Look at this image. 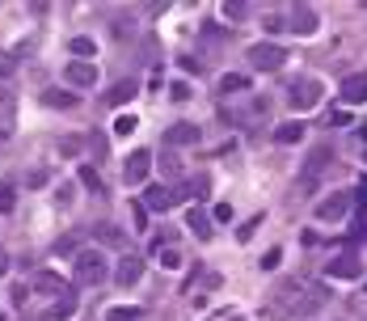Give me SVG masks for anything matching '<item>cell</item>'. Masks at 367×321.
<instances>
[{"label":"cell","mask_w":367,"mask_h":321,"mask_svg":"<svg viewBox=\"0 0 367 321\" xmlns=\"http://www.w3.org/2000/svg\"><path fill=\"white\" fill-rule=\"evenodd\" d=\"M346 211H350V195H330V199H321L317 203V220H325V224H338V220H346Z\"/></svg>","instance_id":"5"},{"label":"cell","mask_w":367,"mask_h":321,"mask_svg":"<svg viewBox=\"0 0 367 321\" xmlns=\"http://www.w3.org/2000/svg\"><path fill=\"white\" fill-rule=\"evenodd\" d=\"M186 224H190V233H198L203 241L212 237V220H207V211H203V207H190V211H186Z\"/></svg>","instance_id":"17"},{"label":"cell","mask_w":367,"mask_h":321,"mask_svg":"<svg viewBox=\"0 0 367 321\" xmlns=\"http://www.w3.org/2000/svg\"><path fill=\"white\" fill-rule=\"evenodd\" d=\"M135 97V81H119L110 93H106V106H123V101H131Z\"/></svg>","instance_id":"21"},{"label":"cell","mask_w":367,"mask_h":321,"mask_svg":"<svg viewBox=\"0 0 367 321\" xmlns=\"http://www.w3.org/2000/svg\"><path fill=\"white\" fill-rule=\"evenodd\" d=\"M363 160H367V148H363Z\"/></svg>","instance_id":"40"},{"label":"cell","mask_w":367,"mask_h":321,"mask_svg":"<svg viewBox=\"0 0 367 321\" xmlns=\"http://www.w3.org/2000/svg\"><path fill=\"white\" fill-rule=\"evenodd\" d=\"M245 85H249V81H245V76H241V72H228V76H224V81H220V93H241V89H245Z\"/></svg>","instance_id":"25"},{"label":"cell","mask_w":367,"mask_h":321,"mask_svg":"<svg viewBox=\"0 0 367 321\" xmlns=\"http://www.w3.org/2000/svg\"><path fill=\"white\" fill-rule=\"evenodd\" d=\"M139 275H144V262H139V254H127V258L119 262V271H114L119 288H135V283H139Z\"/></svg>","instance_id":"11"},{"label":"cell","mask_w":367,"mask_h":321,"mask_svg":"<svg viewBox=\"0 0 367 321\" xmlns=\"http://www.w3.org/2000/svg\"><path fill=\"white\" fill-rule=\"evenodd\" d=\"M135 131V115H119V123H114V135H131Z\"/></svg>","instance_id":"29"},{"label":"cell","mask_w":367,"mask_h":321,"mask_svg":"<svg viewBox=\"0 0 367 321\" xmlns=\"http://www.w3.org/2000/svg\"><path fill=\"white\" fill-rule=\"evenodd\" d=\"M72 313H76V296L68 292V296H60L56 304H51V308L38 317V321H72Z\"/></svg>","instance_id":"14"},{"label":"cell","mask_w":367,"mask_h":321,"mask_svg":"<svg viewBox=\"0 0 367 321\" xmlns=\"http://www.w3.org/2000/svg\"><path fill=\"white\" fill-rule=\"evenodd\" d=\"M296 34H312V30H317V13H312V9H291V22H287Z\"/></svg>","instance_id":"15"},{"label":"cell","mask_w":367,"mask_h":321,"mask_svg":"<svg viewBox=\"0 0 367 321\" xmlns=\"http://www.w3.org/2000/svg\"><path fill=\"white\" fill-rule=\"evenodd\" d=\"M148 170H152V156H148V148H135V152L127 156V165H123V178L135 186V182H144V178H148Z\"/></svg>","instance_id":"8"},{"label":"cell","mask_w":367,"mask_h":321,"mask_svg":"<svg viewBox=\"0 0 367 321\" xmlns=\"http://www.w3.org/2000/svg\"><path fill=\"white\" fill-rule=\"evenodd\" d=\"M212 216H216V220H232V207H228V203H220V207L212 211Z\"/></svg>","instance_id":"35"},{"label":"cell","mask_w":367,"mask_h":321,"mask_svg":"<svg viewBox=\"0 0 367 321\" xmlns=\"http://www.w3.org/2000/svg\"><path fill=\"white\" fill-rule=\"evenodd\" d=\"M359 203H363V207H367V182H363V186H359Z\"/></svg>","instance_id":"37"},{"label":"cell","mask_w":367,"mask_h":321,"mask_svg":"<svg viewBox=\"0 0 367 321\" xmlns=\"http://www.w3.org/2000/svg\"><path fill=\"white\" fill-rule=\"evenodd\" d=\"M363 321H367V317H363Z\"/></svg>","instance_id":"41"},{"label":"cell","mask_w":367,"mask_h":321,"mask_svg":"<svg viewBox=\"0 0 367 321\" xmlns=\"http://www.w3.org/2000/svg\"><path fill=\"white\" fill-rule=\"evenodd\" d=\"M131 220H135V233H144V229H148V216H144V203H135V207H131Z\"/></svg>","instance_id":"31"},{"label":"cell","mask_w":367,"mask_h":321,"mask_svg":"<svg viewBox=\"0 0 367 321\" xmlns=\"http://www.w3.org/2000/svg\"><path fill=\"white\" fill-rule=\"evenodd\" d=\"M5 72H9V60H5V56H0V76H5Z\"/></svg>","instance_id":"38"},{"label":"cell","mask_w":367,"mask_h":321,"mask_svg":"<svg viewBox=\"0 0 367 321\" xmlns=\"http://www.w3.org/2000/svg\"><path fill=\"white\" fill-rule=\"evenodd\" d=\"M34 292H56V296H68L64 279H60V275H51V271H38V275H34Z\"/></svg>","instance_id":"16"},{"label":"cell","mask_w":367,"mask_h":321,"mask_svg":"<svg viewBox=\"0 0 367 321\" xmlns=\"http://www.w3.org/2000/svg\"><path fill=\"white\" fill-rule=\"evenodd\" d=\"M198 140H203V131L194 123H173L165 131V148H186V144H198Z\"/></svg>","instance_id":"10"},{"label":"cell","mask_w":367,"mask_h":321,"mask_svg":"<svg viewBox=\"0 0 367 321\" xmlns=\"http://www.w3.org/2000/svg\"><path fill=\"white\" fill-rule=\"evenodd\" d=\"M42 101L56 106V110H72V106H76V93H68V89H46Z\"/></svg>","instance_id":"19"},{"label":"cell","mask_w":367,"mask_h":321,"mask_svg":"<svg viewBox=\"0 0 367 321\" xmlns=\"http://www.w3.org/2000/svg\"><path fill=\"white\" fill-rule=\"evenodd\" d=\"M68 51H72L76 60H85V64H89V56L97 51V42H93V38H72V42H68Z\"/></svg>","instance_id":"22"},{"label":"cell","mask_w":367,"mask_h":321,"mask_svg":"<svg viewBox=\"0 0 367 321\" xmlns=\"http://www.w3.org/2000/svg\"><path fill=\"white\" fill-rule=\"evenodd\" d=\"M106 275H110V266H106V254H101V249H80V254H76V262H72V279H76L80 288L106 283Z\"/></svg>","instance_id":"1"},{"label":"cell","mask_w":367,"mask_h":321,"mask_svg":"<svg viewBox=\"0 0 367 321\" xmlns=\"http://www.w3.org/2000/svg\"><path fill=\"white\" fill-rule=\"evenodd\" d=\"M64 81H72L76 89H93V85H97V68H93V64H85V60H76V64H68V68H64Z\"/></svg>","instance_id":"12"},{"label":"cell","mask_w":367,"mask_h":321,"mask_svg":"<svg viewBox=\"0 0 367 321\" xmlns=\"http://www.w3.org/2000/svg\"><path fill=\"white\" fill-rule=\"evenodd\" d=\"M317 101H321V81L304 76V81L291 85V106H296V110H308V106H317Z\"/></svg>","instance_id":"6"},{"label":"cell","mask_w":367,"mask_h":321,"mask_svg":"<svg viewBox=\"0 0 367 321\" xmlns=\"http://www.w3.org/2000/svg\"><path fill=\"white\" fill-rule=\"evenodd\" d=\"M80 182H85V186H89V190H97V186H101V182H97V170H89V165H85V170H80Z\"/></svg>","instance_id":"33"},{"label":"cell","mask_w":367,"mask_h":321,"mask_svg":"<svg viewBox=\"0 0 367 321\" xmlns=\"http://www.w3.org/2000/svg\"><path fill=\"white\" fill-rule=\"evenodd\" d=\"M325 304H330V288L325 283H304V292L291 300V317H312Z\"/></svg>","instance_id":"3"},{"label":"cell","mask_w":367,"mask_h":321,"mask_svg":"<svg viewBox=\"0 0 367 321\" xmlns=\"http://www.w3.org/2000/svg\"><path fill=\"white\" fill-rule=\"evenodd\" d=\"M346 123H350V115H346V110H338V106L325 115V127H346Z\"/></svg>","instance_id":"28"},{"label":"cell","mask_w":367,"mask_h":321,"mask_svg":"<svg viewBox=\"0 0 367 321\" xmlns=\"http://www.w3.org/2000/svg\"><path fill=\"white\" fill-rule=\"evenodd\" d=\"M304 140V123H279L275 127V144H300Z\"/></svg>","instance_id":"20"},{"label":"cell","mask_w":367,"mask_h":321,"mask_svg":"<svg viewBox=\"0 0 367 321\" xmlns=\"http://www.w3.org/2000/svg\"><path fill=\"white\" fill-rule=\"evenodd\" d=\"M106 317H110V321H135V317H144V313H139V308H110Z\"/></svg>","instance_id":"30"},{"label":"cell","mask_w":367,"mask_h":321,"mask_svg":"<svg viewBox=\"0 0 367 321\" xmlns=\"http://www.w3.org/2000/svg\"><path fill=\"white\" fill-rule=\"evenodd\" d=\"M245 13H249V5H224V17H228V22H241Z\"/></svg>","instance_id":"32"},{"label":"cell","mask_w":367,"mask_h":321,"mask_svg":"<svg viewBox=\"0 0 367 321\" xmlns=\"http://www.w3.org/2000/svg\"><path fill=\"white\" fill-rule=\"evenodd\" d=\"M249 64L262 68V72H275V68L287 64V51L275 47V42H257V47H249Z\"/></svg>","instance_id":"4"},{"label":"cell","mask_w":367,"mask_h":321,"mask_svg":"<svg viewBox=\"0 0 367 321\" xmlns=\"http://www.w3.org/2000/svg\"><path fill=\"white\" fill-rule=\"evenodd\" d=\"M279 262H283V254H279V249H271V254H262V266H266V271H275Z\"/></svg>","instance_id":"34"},{"label":"cell","mask_w":367,"mask_h":321,"mask_svg":"<svg viewBox=\"0 0 367 321\" xmlns=\"http://www.w3.org/2000/svg\"><path fill=\"white\" fill-rule=\"evenodd\" d=\"M182 195H190V199H207V190H212V182H207V178H190L186 186H178Z\"/></svg>","instance_id":"23"},{"label":"cell","mask_w":367,"mask_h":321,"mask_svg":"<svg viewBox=\"0 0 367 321\" xmlns=\"http://www.w3.org/2000/svg\"><path fill=\"white\" fill-rule=\"evenodd\" d=\"M5 271H9V254H5V249H0V275H5Z\"/></svg>","instance_id":"36"},{"label":"cell","mask_w":367,"mask_h":321,"mask_svg":"<svg viewBox=\"0 0 367 321\" xmlns=\"http://www.w3.org/2000/svg\"><path fill=\"white\" fill-rule=\"evenodd\" d=\"M17 101H13V93L5 89V93H0V131H13V123H17Z\"/></svg>","instance_id":"18"},{"label":"cell","mask_w":367,"mask_h":321,"mask_svg":"<svg viewBox=\"0 0 367 321\" xmlns=\"http://www.w3.org/2000/svg\"><path fill=\"white\" fill-rule=\"evenodd\" d=\"M13 203H17V190H13V182H0V211H13Z\"/></svg>","instance_id":"26"},{"label":"cell","mask_w":367,"mask_h":321,"mask_svg":"<svg viewBox=\"0 0 367 321\" xmlns=\"http://www.w3.org/2000/svg\"><path fill=\"white\" fill-rule=\"evenodd\" d=\"M325 275H330V279H359V275H363V262H359V254H338V258L325 266Z\"/></svg>","instance_id":"7"},{"label":"cell","mask_w":367,"mask_h":321,"mask_svg":"<svg viewBox=\"0 0 367 321\" xmlns=\"http://www.w3.org/2000/svg\"><path fill=\"white\" fill-rule=\"evenodd\" d=\"M232 321H245V317H232Z\"/></svg>","instance_id":"39"},{"label":"cell","mask_w":367,"mask_h":321,"mask_svg":"<svg viewBox=\"0 0 367 321\" xmlns=\"http://www.w3.org/2000/svg\"><path fill=\"white\" fill-rule=\"evenodd\" d=\"M182 199V190L178 186H148V195H144V207H152V211H165V207H173Z\"/></svg>","instance_id":"9"},{"label":"cell","mask_w":367,"mask_h":321,"mask_svg":"<svg viewBox=\"0 0 367 321\" xmlns=\"http://www.w3.org/2000/svg\"><path fill=\"white\" fill-rule=\"evenodd\" d=\"M330 160H334V148H312V152H308L304 174H300V190H304V195H308V190H317L321 174L330 170Z\"/></svg>","instance_id":"2"},{"label":"cell","mask_w":367,"mask_h":321,"mask_svg":"<svg viewBox=\"0 0 367 321\" xmlns=\"http://www.w3.org/2000/svg\"><path fill=\"white\" fill-rule=\"evenodd\" d=\"M342 101H367V72H355V76H346L342 81Z\"/></svg>","instance_id":"13"},{"label":"cell","mask_w":367,"mask_h":321,"mask_svg":"<svg viewBox=\"0 0 367 321\" xmlns=\"http://www.w3.org/2000/svg\"><path fill=\"white\" fill-rule=\"evenodd\" d=\"M161 170H165V178H178V174H182V160H178V152H173V148H165Z\"/></svg>","instance_id":"24"},{"label":"cell","mask_w":367,"mask_h":321,"mask_svg":"<svg viewBox=\"0 0 367 321\" xmlns=\"http://www.w3.org/2000/svg\"><path fill=\"white\" fill-rule=\"evenodd\" d=\"M161 266H165V271H178V266H182V254H178V249H161Z\"/></svg>","instance_id":"27"}]
</instances>
